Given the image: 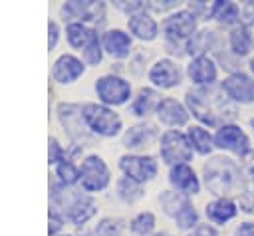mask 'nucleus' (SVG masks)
<instances>
[{
    "mask_svg": "<svg viewBox=\"0 0 254 236\" xmlns=\"http://www.w3.org/2000/svg\"><path fill=\"white\" fill-rule=\"evenodd\" d=\"M81 115L89 133L97 137H115L123 129L121 115L113 111V107H107L103 103H83Z\"/></svg>",
    "mask_w": 254,
    "mask_h": 236,
    "instance_id": "nucleus-1",
    "label": "nucleus"
},
{
    "mask_svg": "<svg viewBox=\"0 0 254 236\" xmlns=\"http://www.w3.org/2000/svg\"><path fill=\"white\" fill-rule=\"evenodd\" d=\"M240 180V169L226 157H214L204 165V182L214 194L230 192Z\"/></svg>",
    "mask_w": 254,
    "mask_h": 236,
    "instance_id": "nucleus-2",
    "label": "nucleus"
},
{
    "mask_svg": "<svg viewBox=\"0 0 254 236\" xmlns=\"http://www.w3.org/2000/svg\"><path fill=\"white\" fill-rule=\"evenodd\" d=\"M159 153L163 163H167L169 167L175 165H185L192 159V147L190 141L187 137V133L179 131V129H167L165 133H161L159 137Z\"/></svg>",
    "mask_w": 254,
    "mask_h": 236,
    "instance_id": "nucleus-3",
    "label": "nucleus"
},
{
    "mask_svg": "<svg viewBox=\"0 0 254 236\" xmlns=\"http://www.w3.org/2000/svg\"><path fill=\"white\" fill-rule=\"evenodd\" d=\"M111 173L107 163L99 155H85L79 163V186L87 194L101 192L109 186Z\"/></svg>",
    "mask_w": 254,
    "mask_h": 236,
    "instance_id": "nucleus-4",
    "label": "nucleus"
},
{
    "mask_svg": "<svg viewBox=\"0 0 254 236\" xmlns=\"http://www.w3.org/2000/svg\"><path fill=\"white\" fill-rule=\"evenodd\" d=\"M196 32V16L190 10H179L163 20V34L169 48L189 44Z\"/></svg>",
    "mask_w": 254,
    "mask_h": 236,
    "instance_id": "nucleus-5",
    "label": "nucleus"
},
{
    "mask_svg": "<svg viewBox=\"0 0 254 236\" xmlns=\"http://www.w3.org/2000/svg\"><path fill=\"white\" fill-rule=\"evenodd\" d=\"M93 89H95L99 103H103L107 107L125 105L131 97V83L115 73H105V75L97 77L93 83Z\"/></svg>",
    "mask_w": 254,
    "mask_h": 236,
    "instance_id": "nucleus-6",
    "label": "nucleus"
},
{
    "mask_svg": "<svg viewBox=\"0 0 254 236\" xmlns=\"http://www.w3.org/2000/svg\"><path fill=\"white\" fill-rule=\"evenodd\" d=\"M56 115H58V121H60L62 129L65 131V135L71 139L73 145L81 147V143L89 139V129H87V125L83 121L81 105L79 103L62 101L56 107Z\"/></svg>",
    "mask_w": 254,
    "mask_h": 236,
    "instance_id": "nucleus-7",
    "label": "nucleus"
},
{
    "mask_svg": "<svg viewBox=\"0 0 254 236\" xmlns=\"http://www.w3.org/2000/svg\"><path fill=\"white\" fill-rule=\"evenodd\" d=\"M187 105L190 113L204 125H218V111L222 109V103H218L214 93H208L204 89H190L187 91Z\"/></svg>",
    "mask_w": 254,
    "mask_h": 236,
    "instance_id": "nucleus-8",
    "label": "nucleus"
},
{
    "mask_svg": "<svg viewBox=\"0 0 254 236\" xmlns=\"http://www.w3.org/2000/svg\"><path fill=\"white\" fill-rule=\"evenodd\" d=\"M119 169L123 177L139 184H145L157 177L159 165L151 155H123L119 159Z\"/></svg>",
    "mask_w": 254,
    "mask_h": 236,
    "instance_id": "nucleus-9",
    "label": "nucleus"
},
{
    "mask_svg": "<svg viewBox=\"0 0 254 236\" xmlns=\"http://www.w3.org/2000/svg\"><path fill=\"white\" fill-rule=\"evenodd\" d=\"M85 67L87 65L79 56H75L71 52H64L52 61L50 77L60 85H69L85 73Z\"/></svg>",
    "mask_w": 254,
    "mask_h": 236,
    "instance_id": "nucleus-10",
    "label": "nucleus"
},
{
    "mask_svg": "<svg viewBox=\"0 0 254 236\" xmlns=\"http://www.w3.org/2000/svg\"><path fill=\"white\" fill-rule=\"evenodd\" d=\"M60 16L65 24L69 22H103L105 18V4L101 2H79V0H71V2H64L60 6Z\"/></svg>",
    "mask_w": 254,
    "mask_h": 236,
    "instance_id": "nucleus-11",
    "label": "nucleus"
},
{
    "mask_svg": "<svg viewBox=\"0 0 254 236\" xmlns=\"http://www.w3.org/2000/svg\"><path fill=\"white\" fill-rule=\"evenodd\" d=\"M149 81L159 89H173L183 81V69L171 58H161L149 67Z\"/></svg>",
    "mask_w": 254,
    "mask_h": 236,
    "instance_id": "nucleus-12",
    "label": "nucleus"
},
{
    "mask_svg": "<svg viewBox=\"0 0 254 236\" xmlns=\"http://www.w3.org/2000/svg\"><path fill=\"white\" fill-rule=\"evenodd\" d=\"M214 145L218 149L232 151L240 157L250 153V141L238 125H222L214 135Z\"/></svg>",
    "mask_w": 254,
    "mask_h": 236,
    "instance_id": "nucleus-13",
    "label": "nucleus"
},
{
    "mask_svg": "<svg viewBox=\"0 0 254 236\" xmlns=\"http://www.w3.org/2000/svg\"><path fill=\"white\" fill-rule=\"evenodd\" d=\"M222 91L238 103H252L254 101V81L252 77H248L242 71L230 73L224 81H222Z\"/></svg>",
    "mask_w": 254,
    "mask_h": 236,
    "instance_id": "nucleus-14",
    "label": "nucleus"
},
{
    "mask_svg": "<svg viewBox=\"0 0 254 236\" xmlns=\"http://www.w3.org/2000/svg\"><path fill=\"white\" fill-rule=\"evenodd\" d=\"M155 113H157V119H159L163 125L171 127V129L183 127V125H187V121H189V111H187V107H185L181 101H177L175 97H161V101H159Z\"/></svg>",
    "mask_w": 254,
    "mask_h": 236,
    "instance_id": "nucleus-15",
    "label": "nucleus"
},
{
    "mask_svg": "<svg viewBox=\"0 0 254 236\" xmlns=\"http://www.w3.org/2000/svg\"><path fill=\"white\" fill-rule=\"evenodd\" d=\"M101 44H103L105 54H109L115 59H125L131 54L133 40L127 32H123L119 28H111V30L101 34Z\"/></svg>",
    "mask_w": 254,
    "mask_h": 236,
    "instance_id": "nucleus-16",
    "label": "nucleus"
},
{
    "mask_svg": "<svg viewBox=\"0 0 254 236\" xmlns=\"http://www.w3.org/2000/svg\"><path fill=\"white\" fill-rule=\"evenodd\" d=\"M169 182L171 186L177 190V192H183V194H198L200 190V182H198V177L196 173L185 163V165H175L171 167L169 171Z\"/></svg>",
    "mask_w": 254,
    "mask_h": 236,
    "instance_id": "nucleus-17",
    "label": "nucleus"
},
{
    "mask_svg": "<svg viewBox=\"0 0 254 236\" xmlns=\"http://www.w3.org/2000/svg\"><path fill=\"white\" fill-rule=\"evenodd\" d=\"M127 28H129L131 36H135L141 42H153L159 36V24L147 10L131 14L127 18Z\"/></svg>",
    "mask_w": 254,
    "mask_h": 236,
    "instance_id": "nucleus-18",
    "label": "nucleus"
},
{
    "mask_svg": "<svg viewBox=\"0 0 254 236\" xmlns=\"http://www.w3.org/2000/svg\"><path fill=\"white\" fill-rule=\"evenodd\" d=\"M187 73H189L190 81L196 85H210L216 81V65L204 54L194 56L190 59V63L187 65Z\"/></svg>",
    "mask_w": 254,
    "mask_h": 236,
    "instance_id": "nucleus-19",
    "label": "nucleus"
},
{
    "mask_svg": "<svg viewBox=\"0 0 254 236\" xmlns=\"http://www.w3.org/2000/svg\"><path fill=\"white\" fill-rule=\"evenodd\" d=\"M236 204L230 200V198H216V200H212V202H208L206 204V218L210 220V222H214V224H224V222H228L230 218H234L236 216Z\"/></svg>",
    "mask_w": 254,
    "mask_h": 236,
    "instance_id": "nucleus-20",
    "label": "nucleus"
},
{
    "mask_svg": "<svg viewBox=\"0 0 254 236\" xmlns=\"http://www.w3.org/2000/svg\"><path fill=\"white\" fill-rule=\"evenodd\" d=\"M159 101H161V97H157V91H155V89L143 87V89H139V93L133 97L129 109H131V113H133L135 117H147L153 109H157Z\"/></svg>",
    "mask_w": 254,
    "mask_h": 236,
    "instance_id": "nucleus-21",
    "label": "nucleus"
},
{
    "mask_svg": "<svg viewBox=\"0 0 254 236\" xmlns=\"http://www.w3.org/2000/svg\"><path fill=\"white\" fill-rule=\"evenodd\" d=\"M155 137H157L155 127L147 125V123H141V125H135V127L127 129V133L123 137V145L127 149H139V147H147Z\"/></svg>",
    "mask_w": 254,
    "mask_h": 236,
    "instance_id": "nucleus-22",
    "label": "nucleus"
},
{
    "mask_svg": "<svg viewBox=\"0 0 254 236\" xmlns=\"http://www.w3.org/2000/svg\"><path fill=\"white\" fill-rule=\"evenodd\" d=\"M91 32H93V26L83 24V22H69V24H65V30H64L67 46H69L71 50H79V52H81V50L85 48V44L89 42Z\"/></svg>",
    "mask_w": 254,
    "mask_h": 236,
    "instance_id": "nucleus-23",
    "label": "nucleus"
},
{
    "mask_svg": "<svg viewBox=\"0 0 254 236\" xmlns=\"http://www.w3.org/2000/svg\"><path fill=\"white\" fill-rule=\"evenodd\" d=\"M159 204H161V208H163L165 214L177 218L185 208L190 206V200H189V196L183 194V192H177V190H163V192L159 194Z\"/></svg>",
    "mask_w": 254,
    "mask_h": 236,
    "instance_id": "nucleus-24",
    "label": "nucleus"
},
{
    "mask_svg": "<svg viewBox=\"0 0 254 236\" xmlns=\"http://www.w3.org/2000/svg\"><path fill=\"white\" fill-rule=\"evenodd\" d=\"M54 178L65 188H69L73 184H79V165L69 157L62 159L54 167Z\"/></svg>",
    "mask_w": 254,
    "mask_h": 236,
    "instance_id": "nucleus-25",
    "label": "nucleus"
},
{
    "mask_svg": "<svg viewBox=\"0 0 254 236\" xmlns=\"http://www.w3.org/2000/svg\"><path fill=\"white\" fill-rule=\"evenodd\" d=\"M187 137H189V141H190L192 151H196V153H200V155H208V153L212 151V147H214V137H212L204 127H200V125L189 127Z\"/></svg>",
    "mask_w": 254,
    "mask_h": 236,
    "instance_id": "nucleus-26",
    "label": "nucleus"
},
{
    "mask_svg": "<svg viewBox=\"0 0 254 236\" xmlns=\"http://www.w3.org/2000/svg\"><path fill=\"white\" fill-rule=\"evenodd\" d=\"M252 46H254V38H252V34H250L248 28L240 26V28H234L230 32V48H232V52L236 56H240V58L242 56H248L250 50H252Z\"/></svg>",
    "mask_w": 254,
    "mask_h": 236,
    "instance_id": "nucleus-27",
    "label": "nucleus"
},
{
    "mask_svg": "<svg viewBox=\"0 0 254 236\" xmlns=\"http://www.w3.org/2000/svg\"><path fill=\"white\" fill-rule=\"evenodd\" d=\"M103 44H101V36L99 32L93 28L89 42L85 44V48L81 50V59L85 61V65H99L103 59Z\"/></svg>",
    "mask_w": 254,
    "mask_h": 236,
    "instance_id": "nucleus-28",
    "label": "nucleus"
},
{
    "mask_svg": "<svg viewBox=\"0 0 254 236\" xmlns=\"http://www.w3.org/2000/svg\"><path fill=\"white\" fill-rule=\"evenodd\" d=\"M155 224H157L155 214L151 210H143L129 220V230L137 236H151L155 232Z\"/></svg>",
    "mask_w": 254,
    "mask_h": 236,
    "instance_id": "nucleus-29",
    "label": "nucleus"
},
{
    "mask_svg": "<svg viewBox=\"0 0 254 236\" xmlns=\"http://www.w3.org/2000/svg\"><path fill=\"white\" fill-rule=\"evenodd\" d=\"M208 16L216 18V20H218L220 24H224V26H230V24H234V22L240 18V10H238V6H236L234 2H216V4L210 8Z\"/></svg>",
    "mask_w": 254,
    "mask_h": 236,
    "instance_id": "nucleus-30",
    "label": "nucleus"
},
{
    "mask_svg": "<svg viewBox=\"0 0 254 236\" xmlns=\"http://www.w3.org/2000/svg\"><path fill=\"white\" fill-rule=\"evenodd\" d=\"M117 196L123 202L133 204L143 196V184H139V182H135V180H131L127 177H121L117 180Z\"/></svg>",
    "mask_w": 254,
    "mask_h": 236,
    "instance_id": "nucleus-31",
    "label": "nucleus"
},
{
    "mask_svg": "<svg viewBox=\"0 0 254 236\" xmlns=\"http://www.w3.org/2000/svg\"><path fill=\"white\" fill-rule=\"evenodd\" d=\"M95 236H123V220L107 216L95 226Z\"/></svg>",
    "mask_w": 254,
    "mask_h": 236,
    "instance_id": "nucleus-32",
    "label": "nucleus"
},
{
    "mask_svg": "<svg viewBox=\"0 0 254 236\" xmlns=\"http://www.w3.org/2000/svg\"><path fill=\"white\" fill-rule=\"evenodd\" d=\"M48 222H50V224H48V234H50V236H58V234H62L65 216H64V212H62L60 208L50 206V210H48Z\"/></svg>",
    "mask_w": 254,
    "mask_h": 236,
    "instance_id": "nucleus-33",
    "label": "nucleus"
},
{
    "mask_svg": "<svg viewBox=\"0 0 254 236\" xmlns=\"http://www.w3.org/2000/svg\"><path fill=\"white\" fill-rule=\"evenodd\" d=\"M62 159H65V147L56 137H50L48 139V165L56 167Z\"/></svg>",
    "mask_w": 254,
    "mask_h": 236,
    "instance_id": "nucleus-34",
    "label": "nucleus"
},
{
    "mask_svg": "<svg viewBox=\"0 0 254 236\" xmlns=\"http://www.w3.org/2000/svg\"><path fill=\"white\" fill-rule=\"evenodd\" d=\"M175 222H177V226L181 228V230H189V228H196V224H198V214H196V210H194V206L190 204L189 208H185L177 218H175Z\"/></svg>",
    "mask_w": 254,
    "mask_h": 236,
    "instance_id": "nucleus-35",
    "label": "nucleus"
},
{
    "mask_svg": "<svg viewBox=\"0 0 254 236\" xmlns=\"http://www.w3.org/2000/svg\"><path fill=\"white\" fill-rule=\"evenodd\" d=\"M60 38H62V28H60V22L56 18H50L48 20V50L54 52L60 44Z\"/></svg>",
    "mask_w": 254,
    "mask_h": 236,
    "instance_id": "nucleus-36",
    "label": "nucleus"
},
{
    "mask_svg": "<svg viewBox=\"0 0 254 236\" xmlns=\"http://www.w3.org/2000/svg\"><path fill=\"white\" fill-rule=\"evenodd\" d=\"M240 22L244 24V28L254 26V2H244L240 8Z\"/></svg>",
    "mask_w": 254,
    "mask_h": 236,
    "instance_id": "nucleus-37",
    "label": "nucleus"
},
{
    "mask_svg": "<svg viewBox=\"0 0 254 236\" xmlns=\"http://www.w3.org/2000/svg\"><path fill=\"white\" fill-rule=\"evenodd\" d=\"M189 236H218V234H216V228H212L210 224H198Z\"/></svg>",
    "mask_w": 254,
    "mask_h": 236,
    "instance_id": "nucleus-38",
    "label": "nucleus"
},
{
    "mask_svg": "<svg viewBox=\"0 0 254 236\" xmlns=\"http://www.w3.org/2000/svg\"><path fill=\"white\" fill-rule=\"evenodd\" d=\"M234 234H236V236H254V222H242V224L236 228Z\"/></svg>",
    "mask_w": 254,
    "mask_h": 236,
    "instance_id": "nucleus-39",
    "label": "nucleus"
},
{
    "mask_svg": "<svg viewBox=\"0 0 254 236\" xmlns=\"http://www.w3.org/2000/svg\"><path fill=\"white\" fill-rule=\"evenodd\" d=\"M250 69H252V73H254V58L250 59Z\"/></svg>",
    "mask_w": 254,
    "mask_h": 236,
    "instance_id": "nucleus-40",
    "label": "nucleus"
},
{
    "mask_svg": "<svg viewBox=\"0 0 254 236\" xmlns=\"http://www.w3.org/2000/svg\"><path fill=\"white\" fill-rule=\"evenodd\" d=\"M58 236H73V234H67V232H62V234H58Z\"/></svg>",
    "mask_w": 254,
    "mask_h": 236,
    "instance_id": "nucleus-41",
    "label": "nucleus"
},
{
    "mask_svg": "<svg viewBox=\"0 0 254 236\" xmlns=\"http://www.w3.org/2000/svg\"><path fill=\"white\" fill-rule=\"evenodd\" d=\"M155 236H169V234H165V232H161V234H155Z\"/></svg>",
    "mask_w": 254,
    "mask_h": 236,
    "instance_id": "nucleus-42",
    "label": "nucleus"
},
{
    "mask_svg": "<svg viewBox=\"0 0 254 236\" xmlns=\"http://www.w3.org/2000/svg\"><path fill=\"white\" fill-rule=\"evenodd\" d=\"M250 173H252V180H254V167H252V171H250Z\"/></svg>",
    "mask_w": 254,
    "mask_h": 236,
    "instance_id": "nucleus-43",
    "label": "nucleus"
},
{
    "mask_svg": "<svg viewBox=\"0 0 254 236\" xmlns=\"http://www.w3.org/2000/svg\"><path fill=\"white\" fill-rule=\"evenodd\" d=\"M252 127H254V119H252Z\"/></svg>",
    "mask_w": 254,
    "mask_h": 236,
    "instance_id": "nucleus-44",
    "label": "nucleus"
}]
</instances>
